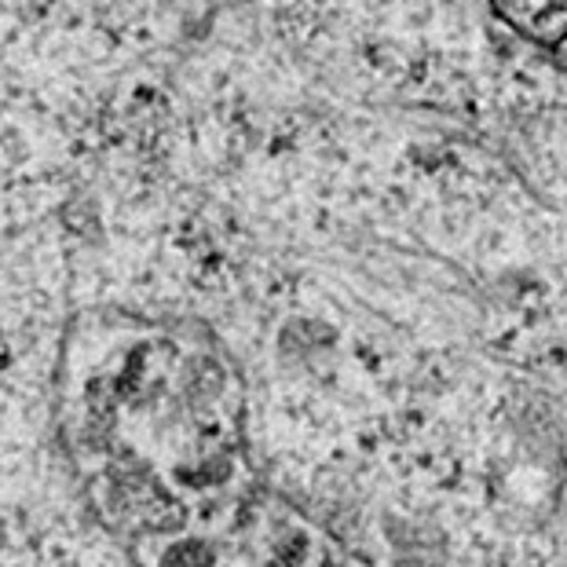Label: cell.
I'll list each match as a JSON object with an SVG mask.
<instances>
[{
	"label": "cell",
	"instance_id": "obj_1",
	"mask_svg": "<svg viewBox=\"0 0 567 567\" xmlns=\"http://www.w3.org/2000/svg\"><path fill=\"white\" fill-rule=\"evenodd\" d=\"M52 344H0V567H132L55 440Z\"/></svg>",
	"mask_w": 567,
	"mask_h": 567
},
{
	"label": "cell",
	"instance_id": "obj_4",
	"mask_svg": "<svg viewBox=\"0 0 567 567\" xmlns=\"http://www.w3.org/2000/svg\"><path fill=\"white\" fill-rule=\"evenodd\" d=\"M305 553H308V538L305 535H289L286 542H279V549H275L271 567H300Z\"/></svg>",
	"mask_w": 567,
	"mask_h": 567
},
{
	"label": "cell",
	"instance_id": "obj_3",
	"mask_svg": "<svg viewBox=\"0 0 567 567\" xmlns=\"http://www.w3.org/2000/svg\"><path fill=\"white\" fill-rule=\"evenodd\" d=\"M213 564H216V553L209 542H202V538L173 542L162 557V567H213Z\"/></svg>",
	"mask_w": 567,
	"mask_h": 567
},
{
	"label": "cell",
	"instance_id": "obj_2",
	"mask_svg": "<svg viewBox=\"0 0 567 567\" xmlns=\"http://www.w3.org/2000/svg\"><path fill=\"white\" fill-rule=\"evenodd\" d=\"M491 8L530 44L553 48L567 41V0H491Z\"/></svg>",
	"mask_w": 567,
	"mask_h": 567
}]
</instances>
